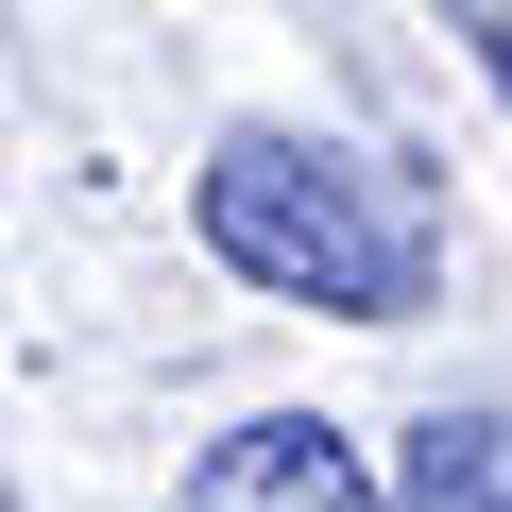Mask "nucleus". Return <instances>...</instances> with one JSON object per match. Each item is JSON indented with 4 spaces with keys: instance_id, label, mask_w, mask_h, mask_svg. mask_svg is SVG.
<instances>
[{
    "instance_id": "nucleus-3",
    "label": "nucleus",
    "mask_w": 512,
    "mask_h": 512,
    "mask_svg": "<svg viewBox=\"0 0 512 512\" xmlns=\"http://www.w3.org/2000/svg\"><path fill=\"white\" fill-rule=\"evenodd\" d=\"M410 512H512V410H427L410 427Z\"/></svg>"
},
{
    "instance_id": "nucleus-4",
    "label": "nucleus",
    "mask_w": 512,
    "mask_h": 512,
    "mask_svg": "<svg viewBox=\"0 0 512 512\" xmlns=\"http://www.w3.org/2000/svg\"><path fill=\"white\" fill-rule=\"evenodd\" d=\"M478 52H495V86H512V18H478Z\"/></svg>"
},
{
    "instance_id": "nucleus-1",
    "label": "nucleus",
    "mask_w": 512,
    "mask_h": 512,
    "mask_svg": "<svg viewBox=\"0 0 512 512\" xmlns=\"http://www.w3.org/2000/svg\"><path fill=\"white\" fill-rule=\"evenodd\" d=\"M188 205H205V256L239 291H291V308H342V325H410L427 308L410 205L359 154H325V137H222Z\"/></svg>"
},
{
    "instance_id": "nucleus-2",
    "label": "nucleus",
    "mask_w": 512,
    "mask_h": 512,
    "mask_svg": "<svg viewBox=\"0 0 512 512\" xmlns=\"http://www.w3.org/2000/svg\"><path fill=\"white\" fill-rule=\"evenodd\" d=\"M171 512H393V495L359 478V444H342V427L256 410V427H222V444L171 478Z\"/></svg>"
},
{
    "instance_id": "nucleus-5",
    "label": "nucleus",
    "mask_w": 512,
    "mask_h": 512,
    "mask_svg": "<svg viewBox=\"0 0 512 512\" xmlns=\"http://www.w3.org/2000/svg\"><path fill=\"white\" fill-rule=\"evenodd\" d=\"M0 512H18V495H0Z\"/></svg>"
}]
</instances>
